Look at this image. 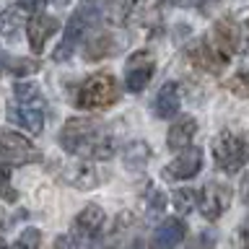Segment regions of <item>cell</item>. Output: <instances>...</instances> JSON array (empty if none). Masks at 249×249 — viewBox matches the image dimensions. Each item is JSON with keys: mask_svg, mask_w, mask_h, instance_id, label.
<instances>
[{"mask_svg": "<svg viewBox=\"0 0 249 249\" xmlns=\"http://www.w3.org/2000/svg\"><path fill=\"white\" fill-rule=\"evenodd\" d=\"M60 145L65 153L81 159H112L114 153V138L101 127V122L86 117H70L62 124Z\"/></svg>", "mask_w": 249, "mask_h": 249, "instance_id": "1", "label": "cell"}, {"mask_svg": "<svg viewBox=\"0 0 249 249\" xmlns=\"http://www.w3.org/2000/svg\"><path fill=\"white\" fill-rule=\"evenodd\" d=\"M101 13L104 11H101V5L96 3V0H83L81 8L70 16L65 29H62V42L57 44V50L52 52V60L54 62H68L70 57H73L78 44L83 42V34L101 21Z\"/></svg>", "mask_w": 249, "mask_h": 249, "instance_id": "2", "label": "cell"}, {"mask_svg": "<svg viewBox=\"0 0 249 249\" xmlns=\"http://www.w3.org/2000/svg\"><path fill=\"white\" fill-rule=\"evenodd\" d=\"M213 159L226 174H236L249 163V132L247 130H223L213 140Z\"/></svg>", "mask_w": 249, "mask_h": 249, "instance_id": "3", "label": "cell"}, {"mask_svg": "<svg viewBox=\"0 0 249 249\" xmlns=\"http://www.w3.org/2000/svg\"><path fill=\"white\" fill-rule=\"evenodd\" d=\"M120 99V83L112 73H93L81 83L75 93V107L81 109H107Z\"/></svg>", "mask_w": 249, "mask_h": 249, "instance_id": "4", "label": "cell"}, {"mask_svg": "<svg viewBox=\"0 0 249 249\" xmlns=\"http://www.w3.org/2000/svg\"><path fill=\"white\" fill-rule=\"evenodd\" d=\"M0 159H3V163H11V166H26V163L42 161V151L29 138H23L21 132L5 130L0 132Z\"/></svg>", "mask_w": 249, "mask_h": 249, "instance_id": "5", "label": "cell"}, {"mask_svg": "<svg viewBox=\"0 0 249 249\" xmlns=\"http://www.w3.org/2000/svg\"><path fill=\"white\" fill-rule=\"evenodd\" d=\"M202 169V151L197 145H190L184 151H179L166 166L161 169V177L166 182H187V179L197 177Z\"/></svg>", "mask_w": 249, "mask_h": 249, "instance_id": "6", "label": "cell"}, {"mask_svg": "<svg viewBox=\"0 0 249 249\" xmlns=\"http://www.w3.org/2000/svg\"><path fill=\"white\" fill-rule=\"evenodd\" d=\"M153 73H156V57H153V52L140 50L135 54H130L127 65H124V91L140 93L148 83H151Z\"/></svg>", "mask_w": 249, "mask_h": 249, "instance_id": "7", "label": "cell"}, {"mask_svg": "<svg viewBox=\"0 0 249 249\" xmlns=\"http://www.w3.org/2000/svg\"><path fill=\"white\" fill-rule=\"evenodd\" d=\"M104 223H107V215H104V210H101L99 205H86L81 213H78L75 218H73V236L78 239V241H86L89 244V249L99 241V236L104 233Z\"/></svg>", "mask_w": 249, "mask_h": 249, "instance_id": "8", "label": "cell"}, {"mask_svg": "<svg viewBox=\"0 0 249 249\" xmlns=\"http://www.w3.org/2000/svg\"><path fill=\"white\" fill-rule=\"evenodd\" d=\"M231 205V190L221 182H208L202 187L200 197H197V208L205 221H218Z\"/></svg>", "mask_w": 249, "mask_h": 249, "instance_id": "9", "label": "cell"}, {"mask_svg": "<svg viewBox=\"0 0 249 249\" xmlns=\"http://www.w3.org/2000/svg\"><path fill=\"white\" fill-rule=\"evenodd\" d=\"M54 31H60V21L54 16H47V13H34L31 18L26 21V36H29V47L34 54H42L47 39H50Z\"/></svg>", "mask_w": 249, "mask_h": 249, "instance_id": "10", "label": "cell"}, {"mask_svg": "<svg viewBox=\"0 0 249 249\" xmlns=\"http://www.w3.org/2000/svg\"><path fill=\"white\" fill-rule=\"evenodd\" d=\"M190 60L197 68L208 70V73H221V70L226 68L229 54H226L215 42H210V39H200V42L190 50Z\"/></svg>", "mask_w": 249, "mask_h": 249, "instance_id": "11", "label": "cell"}, {"mask_svg": "<svg viewBox=\"0 0 249 249\" xmlns=\"http://www.w3.org/2000/svg\"><path fill=\"white\" fill-rule=\"evenodd\" d=\"M213 42L221 47L226 54H239L244 52V31H241L239 21L233 18H221L215 21V31H213Z\"/></svg>", "mask_w": 249, "mask_h": 249, "instance_id": "12", "label": "cell"}, {"mask_svg": "<svg viewBox=\"0 0 249 249\" xmlns=\"http://www.w3.org/2000/svg\"><path fill=\"white\" fill-rule=\"evenodd\" d=\"M8 120L18 124L29 135H42L44 130V109L42 107H23V104H11L8 107Z\"/></svg>", "mask_w": 249, "mask_h": 249, "instance_id": "13", "label": "cell"}, {"mask_svg": "<svg viewBox=\"0 0 249 249\" xmlns=\"http://www.w3.org/2000/svg\"><path fill=\"white\" fill-rule=\"evenodd\" d=\"M187 236V226L179 218H166L159 223V229L153 231L151 239V249H174L184 241Z\"/></svg>", "mask_w": 249, "mask_h": 249, "instance_id": "14", "label": "cell"}, {"mask_svg": "<svg viewBox=\"0 0 249 249\" xmlns=\"http://www.w3.org/2000/svg\"><path fill=\"white\" fill-rule=\"evenodd\" d=\"M195 135H197V120L192 114H184L169 127L166 132V148L169 151H184L192 145Z\"/></svg>", "mask_w": 249, "mask_h": 249, "instance_id": "15", "label": "cell"}, {"mask_svg": "<svg viewBox=\"0 0 249 249\" xmlns=\"http://www.w3.org/2000/svg\"><path fill=\"white\" fill-rule=\"evenodd\" d=\"M179 107H182L179 86L174 81L163 83L159 89V93H156V99H153V114L159 117V120H171V117H177Z\"/></svg>", "mask_w": 249, "mask_h": 249, "instance_id": "16", "label": "cell"}, {"mask_svg": "<svg viewBox=\"0 0 249 249\" xmlns=\"http://www.w3.org/2000/svg\"><path fill=\"white\" fill-rule=\"evenodd\" d=\"M120 47H122V42H117L114 34H96L83 44V57L91 62L104 60V57H114L120 52Z\"/></svg>", "mask_w": 249, "mask_h": 249, "instance_id": "17", "label": "cell"}, {"mask_svg": "<svg viewBox=\"0 0 249 249\" xmlns=\"http://www.w3.org/2000/svg\"><path fill=\"white\" fill-rule=\"evenodd\" d=\"M62 179L75 187V190H93L99 182L96 171H93V166L89 161H78V163H68L65 171H62Z\"/></svg>", "mask_w": 249, "mask_h": 249, "instance_id": "18", "label": "cell"}, {"mask_svg": "<svg viewBox=\"0 0 249 249\" xmlns=\"http://www.w3.org/2000/svg\"><path fill=\"white\" fill-rule=\"evenodd\" d=\"M148 159H151V148H148V143H143V140H132V143L124 145L122 151V161L124 166L130 169H143Z\"/></svg>", "mask_w": 249, "mask_h": 249, "instance_id": "19", "label": "cell"}, {"mask_svg": "<svg viewBox=\"0 0 249 249\" xmlns=\"http://www.w3.org/2000/svg\"><path fill=\"white\" fill-rule=\"evenodd\" d=\"M13 96L18 104L23 107H42L44 109V96H42V91H39V86L36 83H31V81H18L13 86Z\"/></svg>", "mask_w": 249, "mask_h": 249, "instance_id": "20", "label": "cell"}, {"mask_svg": "<svg viewBox=\"0 0 249 249\" xmlns=\"http://www.w3.org/2000/svg\"><path fill=\"white\" fill-rule=\"evenodd\" d=\"M21 11H16V8H5V11H0V36L8 39V42H16L21 34Z\"/></svg>", "mask_w": 249, "mask_h": 249, "instance_id": "21", "label": "cell"}, {"mask_svg": "<svg viewBox=\"0 0 249 249\" xmlns=\"http://www.w3.org/2000/svg\"><path fill=\"white\" fill-rule=\"evenodd\" d=\"M11 171H13L11 163H0V200L3 202H16L18 200V192H16L13 184H11Z\"/></svg>", "mask_w": 249, "mask_h": 249, "instance_id": "22", "label": "cell"}, {"mask_svg": "<svg viewBox=\"0 0 249 249\" xmlns=\"http://www.w3.org/2000/svg\"><path fill=\"white\" fill-rule=\"evenodd\" d=\"M197 197L200 195L190 190V187H182V190L174 192V208L179 210V213H190L192 208H197Z\"/></svg>", "mask_w": 249, "mask_h": 249, "instance_id": "23", "label": "cell"}, {"mask_svg": "<svg viewBox=\"0 0 249 249\" xmlns=\"http://www.w3.org/2000/svg\"><path fill=\"white\" fill-rule=\"evenodd\" d=\"M42 247V231L34 229V226H29V229L21 231V236L16 239L13 249H39Z\"/></svg>", "mask_w": 249, "mask_h": 249, "instance_id": "24", "label": "cell"}, {"mask_svg": "<svg viewBox=\"0 0 249 249\" xmlns=\"http://www.w3.org/2000/svg\"><path fill=\"white\" fill-rule=\"evenodd\" d=\"M226 86H229L231 93H236V96H241V99H249V70H239V73H233Z\"/></svg>", "mask_w": 249, "mask_h": 249, "instance_id": "25", "label": "cell"}, {"mask_svg": "<svg viewBox=\"0 0 249 249\" xmlns=\"http://www.w3.org/2000/svg\"><path fill=\"white\" fill-rule=\"evenodd\" d=\"M132 0H112L107 8V16L112 18V23H124V18L130 16Z\"/></svg>", "mask_w": 249, "mask_h": 249, "instance_id": "26", "label": "cell"}, {"mask_svg": "<svg viewBox=\"0 0 249 249\" xmlns=\"http://www.w3.org/2000/svg\"><path fill=\"white\" fill-rule=\"evenodd\" d=\"M54 249H81V241L73 233H62V236L54 239Z\"/></svg>", "mask_w": 249, "mask_h": 249, "instance_id": "27", "label": "cell"}, {"mask_svg": "<svg viewBox=\"0 0 249 249\" xmlns=\"http://www.w3.org/2000/svg\"><path fill=\"white\" fill-rule=\"evenodd\" d=\"M239 192H241V202L249 208V171L244 177H241V187H239Z\"/></svg>", "mask_w": 249, "mask_h": 249, "instance_id": "28", "label": "cell"}, {"mask_svg": "<svg viewBox=\"0 0 249 249\" xmlns=\"http://www.w3.org/2000/svg\"><path fill=\"white\" fill-rule=\"evenodd\" d=\"M16 3H21V8H29V11H36L44 0H16Z\"/></svg>", "mask_w": 249, "mask_h": 249, "instance_id": "29", "label": "cell"}, {"mask_svg": "<svg viewBox=\"0 0 249 249\" xmlns=\"http://www.w3.org/2000/svg\"><path fill=\"white\" fill-rule=\"evenodd\" d=\"M174 5H179V8H197L202 0H171Z\"/></svg>", "mask_w": 249, "mask_h": 249, "instance_id": "30", "label": "cell"}, {"mask_svg": "<svg viewBox=\"0 0 249 249\" xmlns=\"http://www.w3.org/2000/svg\"><path fill=\"white\" fill-rule=\"evenodd\" d=\"M239 249H249V226L239 233Z\"/></svg>", "mask_w": 249, "mask_h": 249, "instance_id": "31", "label": "cell"}, {"mask_svg": "<svg viewBox=\"0 0 249 249\" xmlns=\"http://www.w3.org/2000/svg\"><path fill=\"white\" fill-rule=\"evenodd\" d=\"M127 249H143V244H140V241H132V244H130Z\"/></svg>", "mask_w": 249, "mask_h": 249, "instance_id": "32", "label": "cell"}, {"mask_svg": "<svg viewBox=\"0 0 249 249\" xmlns=\"http://www.w3.org/2000/svg\"><path fill=\"white\" fill-rule=\"evenodd\" d=\"M54 5H68V0H52Z\"/></svg>", "mask_w": 249, "mask_h": 249, "instance_id": "33", "label": "cell"}, {"mask_svg": "<svg viewBox=\"0 0 249 249\" xmlns=\"http://www.w3.org/2000/svg\"><path fill=\"white\" fill-rule=\"evenodd\" d=\"M218 3H221V0H210V3H208V8H213V5H218Z\"/></svg>", "mask_w": 249, "mask_h": 249, "instance_id": "34", "label": "cell"}, {"mask_svg": "<svg viewBox=\"0 0 249 249\" xmlns=\"http://www.w3.org/2000/svg\"><path fill=\"white\" fill-rule=\"evenodd\" d=\"M0 249H8V247H5V241H3V239H0Z\"/></svg>", "mask_w": 249, "mask_h": 249, "instance_id": "35", "label": "cell"}, {"mask_svg": "<svg viewBox=\"0 0 249 249\" xmlns=\"http://www.w3.org/2000/svg\"><path fill=\"white\" fill-rule=\"evenodd\" d=\"M0 229H3V213H0Z\"/></svg>", "mask_w": 249, "mask_h": 249, "instance_id": "36", "label": "cell"}]
</instances>
